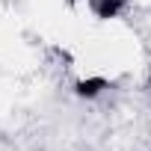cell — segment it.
Instances as JSON below:
<instances>
[{"label": "cell", "mask_w": 151, "mask_h": 151, "mask_svg": "<svg viewBox=\"0 0 151 151\" xmlns=\"http://www.w3.org/2000/svg\"><path fill=\"white\" fill-rule=\"evenodd\" d=\"M122 6H124V0H101L95 9H98V18H116Z\"/></svg>", "instance_id": "obj_2"}, {"label": "cell", "mask_w": 151, "mask_h": 151, "mask_svg": "<svg viewBox=\"0 0 151 151\" xmlns=\"http://www.w3.org/2000/svg\"><path fill=\"white\" fill-rule=\"evenodd\" d=\"M104 86H107V83H104L101 77H92V80H80V83H77V95H80V98H95V95H98Z\"/></svg>", "instance_id": "obj_1"}]
</instances>
